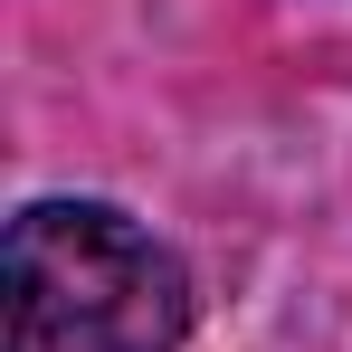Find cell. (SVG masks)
<instances>
[{"instance_id":"6da1fadb","label":"cell","mask_w":352,"mask_h":352,"mask_svg":"<svg viewBox=\"0 0 352 352\" xmlns=\"http://www.w3.org/2000/svg\"><path fill=\"white\" fill-rule=\"evenodd\" d=\"M190 276L105 200H38L10 219V352H172Z\"/></svg>"}]
</instances>
